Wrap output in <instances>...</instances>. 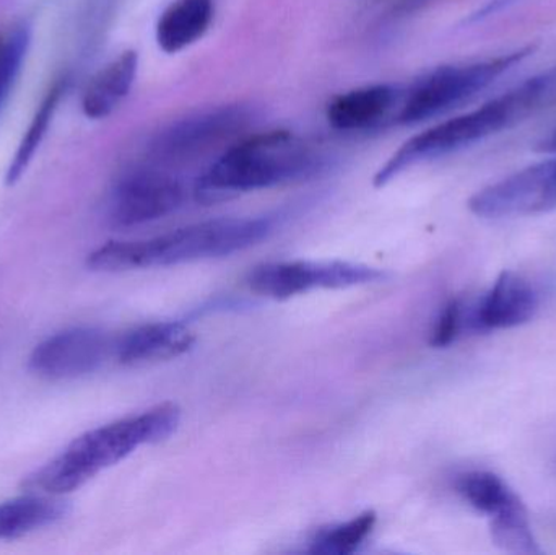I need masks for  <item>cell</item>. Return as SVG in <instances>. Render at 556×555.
I'll return each mask as SVG.
<instances>
[{"label":"cell","mask_w":556,"mask_h":555,"mask_svg":"<svg viewBox=\"0 0 556 555\" xmlns=\"http://www.w3.org/2000/svg\"><path fill=\"white\" fill-rule=\"evenodd\" d=\"M327 156L290 130L257 133L228 147L194 186L202 204L319 176Z\"/></svg>","instance_id":"cell-1"},{"label":"cell","mask_w":556,"mask_h":555,"mask_svg":"<svg viewBox=\"0 0 556 555\" xmlns=\"http://www.w3.org/2000/svg\"><path fill=\"white\" fill-rule=\"evenodd\" d=\"M274 230L269 217L215 218L136 241H110L88 254L97 273H124L215 260L248 250Z\"/></svg>","instance_id":"cell-2"},{"label":"cell","mask_w":556,"mask_h":555,"mask_svg":"<svg viewBox=\"0 0 556 555\" xmlns=\"http://www.w3.org/2000/svg\"><path fill=\"white\" fill-rule=\"evenodd\" d=\"M556 87V68L542 72L516 85L511 90L483 103L477 110L443 121L408 139L375 176L382 188L418 163L459 152L486 137L495 136L538 110Z\"/></svg>","instance_id":"cell-3"},{"label":"cell","mask_w":556,"mask_h":555,"mask_svg":"<svg viewBox=\"0 0 556 555\" xmlns=\"http://www.w3.org/2000/svg\"><path fill=\"white\" fill-rule=\"evenodd\" d=\"M181 411L163 403L139 416L98 427L75 439L61 455L29 476L26 488L51 495L77 491L91 478L143 445L163 442L178 429Z\"/></svg>","instance_id":"cell-4"},{"label":"cell","mask_w":556,"mask_h":555,"mask_svg":"<svg viewBox=\"0 0 556 555\" xmlns=\"http://www.w3.org/2000/svg\"><path fill=\"white\" fill-rule=\"evenodd\" d=\"M532 51L534 49L528 46L485 61L443 65L428 72L408 88L407 93H402L399 124L415 126L450 113L486 90L496 78L525 61Z\"/></svg>","instance_id":"cell-5"},{"label":"cell","mask_w":556,"mask_h":555,"mask_svg":"<svg viewBox=\"0 0 556 555\" xmlns=\"http://www.w3.org/2000/svg\"><path fill=\"white\" fill-rule=\"evenodd\" d=\"M253 123V111L241 103L205 108L173 121L150 137L149 163L175 165L198 159L218 146L237 139Z\"/></svg>","instance_id":"cell-6"},{"label":"cell","mask_w":556,"mask_h":555,"mask_svg":"<svg viewBox=\"0 0 556 555\" xmlns=\"http://www.w3.org/2000/svg\"><path fill=\"white\" fill-rule=\"evenodd\" d=\"M384 277L381 269L346 261H280L254 267L248 286L267 299L287 300L311 290L349 289Z\"/></svg>","instance_id":"cell-7"},{"label":"cell","mask_w":556,"mask_h":555,"mask_svg":"<svg viewBox=\"0 0 556 555\" xmlns=\"http://www.w3.org/2000/svg\"><path fill=\"white\" fill-rule=\"evenodd\" d=\"M556 207V159L535 163L470 198L469 209L480 218H511L544 214Z\"/></svg>","instance_id":"cell-8"},{"label":"cell","mask_w":556,"mask_h":555,"mask_svg":"<svg viewBox=\"0 0 556 555\" xmlns=\"http://www.w3.org/2000/svg\"><path fill=\"white\" fill-rule=\"evenodd\" d=\"M185 189L178 179L156 166L127 169L110 198V220L119 228L137 227L178 211Z\"/></svg>","instance_id":"cell-9"},{"label":"cell","mask_w":556,"mask_h":555,"mask_svg":"<svg viewBox=\"0 0 556 555\" xmlns=\"http://www.w3.org/2000/svg\"><path fill=\"white\" fill-rule=\"evenodd\" d=\"M114 342L100 329H67L36 345L28 367L48 380H74L93 374L114 357Z\"/></svg>","instance_id":"cell-10"},{"label":"cell","mask_w":556,"mask_h":555,"mask_svg":"<svg viewBox=\"0 0 556 555\" xmlns=\"http://www.w3.org/2000/svg\"><path fill=\"white\" fill-rule=\"evenodd\" d=\"M539 305L538 290L525 277L505 270L472 312L466 313V325L477 332L518 328L534 318Z\"/></svg>","instance_id":"cell-11"},{"label":"cell","mask_w":556,"mask_h":555,"mask_svg":"<svg viewBox=\"0 0 556 555\" xmlns=\"http://www.w3.org/2000/svg\"><path fill=\"white\" fill-rule=\"evenodd\" d=\"M194 342V332L185 323H150L117 339L114 342V357L126 365L169 361L191 351Z\"/></svg>","instance_id":"cell-12"},{"label":"cell","mask_w":556,"mask_h":555,"mask_svg":"<svg viewBox=\"0 0 556 555\" xmlns=\"http://www.w3.org/2000/svg\"><path fill=\"white\" fill-rule=\"evenodd\" d=\"M402 91L394 85L375 84L337 94L327 104L326 116L337 130H365L378 126L401 103Z\"/></svg>","instance_id":"cell-13"},{"label":"cell","mask_w":556,"mask_h":555,"mask_svg":"<svg viewBox=\"0 0 556 555\" xmlns=\"http://www.w3.org/2000/svg\"><path fill=\"white\" fill-rule=\"evenodd\" d=\"M215 16V0H173L156 22V45L178 54L204 38Z\"/></svg>","instance_id":"cell-14"},{"label":"cell","mask_w":556,"mask_h":555,"mask_svg":"<svg viewBox=\"0 0 556 555\" xmlns=\"http://www.w3.org/2000/svg\"><path fill=\"white\" fill-rule=\"evenodd\" d=\"M139 68V54L132 49L121 52L114 61L104 65L88 84L81 100V110L90 119L110 116L132 90Z\"/></svg>","instance_id":"cell-15"},{"label":"cell","mask_w":556,"mask_h":555,"mask_svg":"<svg viewBox=\"0 0 556 555\" xmlns=\"http://www.w3.org/2000/svg\"><path fill=\"white\" fill-rule=\"evenodd\" d=\"M454 488L470 507L485 514L490 518V524L511 520L528 514L521 499L495 472H464L456 479Z\"/></svg>","instance_id":"cell-16"},{"label":"cell","mask_w":556,"mask_h":555,"mask_svg":"<svg viewBox=\"0 0 556 555\" xmlns=\"http://www.w3.org/2000/svg\"><path fill=\"white\" fill-rule=\"evenodd\" d=\"M71 514L68 502L41 495H25L0 504V541L16 540L52 527Z\"/></svg>","instance_id":"cell-17"},{"label":"cell","mask_w":556,"mask_h":555,"mask_svg":"<svg viewBox=\"0 0 556 555\" xmlns=\"http://www.w3.org/2000/svg\"><path fill=\"white\" fill-rule=\"evenodd\" d=\"M64 93L65 80H59L49 88L48 93L42 98L41 104H39L38 111H36L35 117H33L31 124H29L28 130H26L18 149H16L15 155H13L12 163H10L9 169H7V185H15V182L22 178L25 169L28 168L29 162H31L36 150L41 146L42 139H45L46 133H48L49 124H51L55 110H58L59 101H61L62 94Z\"/></svg>","instance_id":"cell-18"},{"label":"cell","mask_w":556,"mask_h":555,"mask_svg":"<svg viewBox=\"0 0 556 555\" xmlns=\"http://www.w3.org/2000/svg\"><path fill=\"white\" fill-rule=\"evenodd\" d=\"M375 512H365L345 524L319 531L313 540L311 553L324 555H350L356 553L368 540L376 527Z\"/></svg>","instance_id":"cell-19"},{"label":"cell","mask_w":556,"mask_h":555,"mask_svg":"<svg viewBox=\"0 0 556 555\" xmlns=\"http://www.w3.org/2000/svg\"><path fill=\"white\" fill-rule=\"evenodd\" d=\"M28 26H16L9 35H0V106L9 97L20 68H22L23 59L29 48Z\"/></svg>","instance_id":"cell-20"},{"label":"cell","mask_w":556,"mask_h":555,"mask_svg":"<svg viewBox=\"0 0 556 555\" xmlns=\"http://www.w3.org/2000/svg\"><path fill=\"white\" fill-rule=\"evenodd\" d=\"M466 326V308L460 300L447 302L438 315L430 335V345L437 349L447 348L456 341Z\"/></svg>","instance_id":"cell-21"},{"label":"cell","mask_w":556,"mask_h":555,"mask_svg":"<svg viewBox=\"0 0 556 555\" xmlns=\"http://www.w3.org/2000/svg\"><path fill=\"white\" fill-rule=\"evenodd\" d=\"M538 150L545 153H556V127L538 143Z\"/></svg>","instance_id":"cell-22"},{"label":"cell","mask_w":556,"mask_h":555,"mask_svg":"<svg viewBox=\"0 0 556 555\" xmlns=\"http://www.w3.org/2000/svg\"><path fill=\"white\" fill-rule=\"evenodd\" d=\"M424 0H402L397 7V13H408L410 10L417 9Z\"/></svg>","instance_id":"cell-23"}]
</instances>
